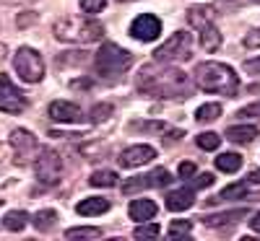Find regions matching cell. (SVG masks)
<instances>
[{"label":"cell","mask_w":260,"mask_h":241,"mask_svg":"<svg viewBox=\"0 0 260 241\" xmlns=\"http://www.w3.org/2000/svg\"><path fill=\"white\" fill-rule=\"evenodd\" d=\"M182 138V130H175V133H169V138H167V145H172L175 140H180Z\"/></svg>","instance_id":"obj_41"},{"label":"cell","mask_w":260,"mask_h":241,"mask_svg":"<svg viewBox=\"0 0 260 241\" xmlns=\"http://www.w3.org/2000/svg\"><path fill=\"white\" fill-rule=\"evenodd\" d=\"M245 45L247 47H257L260 45V31H250V36L245 39Z\"/></svg>","instance_id":"obj_37"},{"label":"cell","mask_w":260,"mask_h":241,"mask_svg":"<svg viewBox=\"0 0 260 241\" xmlns=\"http://www.w3.org/2000/svg\"><path fill=\"white\" fill-rule=\"evenodd\" d=\"M120 3H127V0H120Z\"/></svg>","instance_id":"obj_44"},{"label":"cell","mask_w":260,"mask_h":241,"mask_svg":"<svg viewBox=\"0 0 260 241\" xmlns=\"http://www.w3.org/2000/svg\"><path fill=\"white\" fill-rule=\"evenodd\" d=\"M237 117H257V119H260V101H255V104L240 109V114H237Z\"/></svg>","instance_id":"obj_35"},{"label":"cell","mask_w":260,"mask_h":241,"mask_svg":"<svg viewBox=\"0 0 260 241\" xmlns=\"http://www.w3.org/2000/svg\"><path fill=\"white\" fill-rule=\"evenodd\" d=\"M34 21H37V16H29V18H26V16H21V18H18V26H26V24H34Z\"/></svg>","instance_id":"obj_42"},{"label":"cell","mask_w":260,"mask_h":241,"mask_svg":"<svg viewBox=\"0 0 260 241\" xmlns=\"http://www.w3.org/2000/svg\"><path fill=\"white\" fill-rule=\"evenodd\" d=\"M190 228H192V223H190V221H172V226H169V236H172V238H177V236H187V233H190Z\"/></svg>","instance_id":"obj_31"},{"label":"cell","mask_w":260,"mask_h":241,"mask_svg":"<svg viewBox=\"0 0 260 241\" xmlns=\"http://www.w3.org/2000/svg\"><path fill=\"white\" fill-rule=\"evenodd\" d=\"M29 106V99L24 91L16 89V83L8 75H0V112L6 114H21Z\"/></svg>","instance_id":"obj_8"},{"label":"cell","mask_w":260,"mask_h":241,"mask_svg":"<svg viewBox=\"0 0 260 241\" xmlns=\"http://www.w3.org/2000/svg\"><path fill=\"white\" fill-rule=\"evenodd\" d=\"M245 68H247L250 73H260V57H257V60H247Z\"/></svg>","instance_id":"obj_38"},{"label":"cell","mask_w":260,"mask_h":241,"mask_svg":"<svg viewBox=\"0 0 260 241\" xmlns=\"http://www.w3.org/2000/svg\"><path fill=\"white\" fill-rule=\"evenodd\" d=\"M221 117V104H203L198 106V112H195V119L198 122H213Z\"/></svg>","instance_id":"obj_26"},{"label":"cell","mask_w":260,"mask_h":241,"mask_svg":"<svg viewBox=\"0 0 260 241\" xmlns=\"http://www.w3.org/2000/svg\"><path fill=\"white\" fill-rule=\"evenodd\" d=\"M133 65V52L122 50L115 42H104L99 47V52L94 55V70L104 78H112V75H122L130 70Z\"/></svg>","instance_id":"obj_4"},{"label":"cell","mask_w":260,"mask_h":241,"mask_svg":"<svg viewBox=\"0 0 260 241\" xmlns=\"http://www.w3.org/2000/svg\"><path fill=\"white\" fill-rule=\"evenodd\" d=\"M195 143H198V148H203V150H216L221 145V138L216 133H201L198 138H195Z\"/></svg>","instance_id":"obj_29"},{"label":"cell","mask_w":260,"mask_h":241,"mask_svg":"<svg viewBox=\"0 0 260 241\" xmlns=\"http://www.w3.org/2000/svg\"><path fill=\"white\" fill-rule=\"evenodd\" d=\"M156 158V150L151 148V145H130V148H125L122 153H120V166H125V169H138V166H143V164H148V161H154Z\"/></svg>","instance_id":"obj_12"},{"label":"cell","mask_w":260,"mask_h":241,"mask_svg":"<svg viewBox=\"0 0 260 241\" xmlns=\"http://www.w3.org/2000/svg\"><path fill=\"white\" fill-rule=\"evenodd\" d=\"M3 3H31V0H3Z\"/></svg>","instance_id":"obj_43"},{"label":"cell","mask_w":260,"mask_h":241,"mask_svg":"<svg viewBox=\"0 0 260 241\" xmlns=\"http://www.w3.org/2000/svg\"><path fill=\"white\" fill-rule=\"evenodd\" d=\"M161 34V18L154 13H141L133 24H130V36L138 42H154Z\"/></svg>","instance_id":"obj_10"},{"label":"cell","mask_w":260,"mask_h":241,"mask_svg":"<svg viewBox=\"0 0 260 241\" xmlns=\"http://www.w3.org/2000/svg\"><path fill=\"white\" fill-rule=\"evenodd\" d=\"M245 194H247V184L240 182V184H229V187H224L221 194H219V197H213V200H208V203H219V200H240V197H245Z\"/></svg>","instance_id":"obj_24"},{"label":"cell","mask_w":260,"mask_h":241,"mask_svg":"<svg viewBox=\"0 0 260 241\" xmlns=\"http://www.w3.org/2000/svg\"><path fill=\"white\" fill-rule=\"evenodd\" d=\"M177 174H180V179H190V177H195V164H192V161H182L180 169H177Z\"/></svg>","instance_id":"obj_34"},{"label":"cell","mask_w":260,"mask_h":241,"mask_svg":"<svg viewBox=\"0 0 260 241\" xmlns=\"http://www.w3.org/2000/svg\"><path fill=\"white\" fill-rule=\"evenodd\" d=\"M190 50H192V36H190L187 31H175V34H172L164 45L154 52V60H156V62H164V65H169V62H182V60L190 57Z\"/></svg>","instance_id":"obj_7"},{"label":"cell","mask_w":260,"mask_h":241,"mask_svg":"<svg viewBox=\"0 0 260 241\" xmlns=\"http://www.w3.org/2000/svg\"><path fill=\"white\" fill-rule=\"evenodd\" d=\"M257 138V127L255 125H234L226 130V140L232 143H240V145H247Z\"/></svg>","instance_id":"obj_19"},{"label":"cell","mask_w":260,"mask_h":241,"mask_svg":"<svg viewBox=\"0 0 260 241\" xmlns=\"http://www.w3.org/2000/svg\"><path fill=\"white\" fill-rule=\"evenodd\" d=\"M192 203H195V192L190 187H182V189H175L167 194V210H172V213H182V210L192 208Z\"/></svg>","instance_id":"obj_14"},{"label":"cell","mask_w":260,"mask_h":241,"mask_svg":"<svg viewBox=\"0 0 260 241\" xmlns=\"http://www.w3.org/2000/svg\"><path fill=\"white\" fill-rule=\"evenodd\" d=\"M26 223H29V215H26L24 210H11V213H6V218H3V228H6V231H24Z\"/></svg>","instance_id":"obj_22"},{"label":"cell","mask_w":260,"mask_h":241,"mask_svg":"<svg viewBox=\"0 0 260 241\" xmlns=\"http://www.w3.org/2000/svg\"><path fill=\"white\" fill-rule=\"evenodd\" d=\"M138 91L141 94H148V96H159V99H187L190 96V89L192 83L190 78L177 70V68H154V65H146L138 73Z\"/></svg>","instance_id":"obj_1"},{"label":"cell","mask_w":260,"mask_h":241,"mask_svg":"<svg viewBox=\"0 0 260 241\" xmlns=\"http://www.w3.org/2000/svg\"><path fill=\"white\" fill-rule=\"evenodd\" d=\"M52 31L60 42H71V45H91L104 36V26L94 18H60L55 21Z\"/></svg>","instance_id":"obj_3"},{"label":"cell","mask_w":260,"mask_h":241,"mask_svg":"<svg viewBox=\"0 0 260 241\" xmlns=\"http://www.w3.org/2000/svg\"><path fill=\"white\" fill-rule=\"evenodd\" d=\"M99 236H102V228H96V226H78V228L65 231V238H71V241H76V238H99Z\"/></svg>","instance_id":"obj_25"},{"label":"cell","mask_w":260,"mask_h":241,"mask_svg":"<svg viewBox=\"0 0 260 241\" xmlns=\"http://www.w3.org/2000/svg\"><path fill=\"white\" fill-rule=\"evenodd\" d=\"M187 21L198 29V31H203V29H208V26H213V11L208 8V6H192L190 11H187Z\"/></svg>","instance_id":"obj_18"},{"label":"cell","mask_w":260,"mask_h":241,"mask_svg":"<svg viewBox=\"0 0 260 241\" xmlns=\"http://www.w3.org/2000/svg\"><path fill=\"white\" fill-rule=\"evenodd\" d=\"M213 184V174H198V177H192V187L195 189H206Z\"/></svg>","instance_id":"obj_33"},{"label":"cell","mask_w":260,"mask_h":241,"mask_svg":"<svg viewBox=\"0 0 260 241\" xmlns=\"http://www.w3.org/2000/svg\"><path fill=\"white\" fill-rule=\"evenodd\" d=\"M8 143H11L16 164H29L34 158V153L39 150V143H37L34 133H29V130H24V127H16L11 133V138H8Z\"/></svg>","instance_id":"obj_9"},{"label":"cell","mask_w":260,"mask_h":241,"mask_svg":"<svg viewBox=\"0 0 260 241\" xmlns=\"http://www.w3.org/2000/svg\"><path fill=\"white\" fill-rule=\"evenodd\" d=\"M198 34H201V47L206 52H216L221 47V34H219V29H216V24L203 29V31H198Z\"/></svg>","instance_id":"obj_21"},{"label":"cell","mask_w":260,"mask_h":241,"mask_svg":"<svg viewBox=\"0 0 260 241\" xmlns=\"http://www.w3.org/2000/svg\"><path fill=\"white\" fill-rule=\"evenodd\" d=\"M34 174L45 187H55L62 179V158L60 153L52 148H39L37 158H34Z\"/></svg>","instance_id":"obj_5"},{"label":"cell","mask_w":260,"mask_h":241,"mask_svg":"<svg viewBox=\"0 0 260 241\" xmlns=\"http://www.w3.org/2000/svg\"><path fill=\"white\" fill-rule=\"evenodd\" d=\"M133 130H151V133H154V130H164V125L161 122H146V125H130Z\"/></svg>","instance_id":"obj_36"},{"label":"cell","mask_w":260,"mask_h":241,"mask_svg":"<svg viewBox=\"0 0 260 241\" xmlns=\"http://www.w3.org/2000/svg\"><path fill=\"white\" fill-rule=\"evenodd\" d=\"M55 221H57V213L55 210H39V213H34V218H31V223H34V228L37 231H50L52 226H55Z\"/></svg>","instance_id":"obj_23"},{"label":"cell","mask_w":260,"mask_h":241,"mask_svg":"<svg viewBox=\"0 0 260 241\" xmlns=\"http://www.w3.org/2000/svg\"><path fill=\"white\" fill-rule=\"evenodd\" d=\"M89 182L94 187H115L117 184V174L115 171H94Z\"/></svg>","instance_id":"obj_27"},{"label":"cell","mask_w":260,"mask_h":241,"mask_svg":"<svg viewBox=\"0 0 260 241\" xmlns=\"http://www.w3.org/2000/svg\"><path fill=\"white\" fill-rule=\"evenodd\" d=\"M159 236V226L156 223H141L138 228H136V238H156Z\"/></svg>","instance_id":"obj_30"},{"label":"cell","mask_w":260,"mask_h":241,"mask_svg":"<svg viewBox=\"0 0 260 241\" xmlns=\"http://www.w3.org/2000/svg\"><path fill=\"white\" fill-rule=\"evenodd\" d=\"M195 86L208 94H219V96H234L240 91V78L237 73L229 68L224 62H201L198 68H195Z\"/></svg>","instance_id":"obj_2"},{"label":"cell","mask_w":260,"mask_h":241,"mask_svg":"<svg viewBox=\"0 0 260 241\" xmlns=\"http://www.w3.org/2000/svg\"><path fill=\"white\" fill-rule=\"evenodd\" d=\"M156 203L154 200H133L130 203V208H127V213H130V218H133V221H138V223H146V221H151V218L156 215Z\"/></svg>","instance_id":"obj_15"},{"label":"cell","mask_w":260,"mask_h":241,"mask_svg":"<svg viewBox=\"0 0 260 241\" xmlns=\"http://www.w3.org/2000/svg\"><path fill=\"white\" fill-rule=\"evenodd\" d=\"M250 228H252L255 233H260V213H255V215H252V221H250Z\"/></svg>","instance_id":"obj_40"},{"label":"cell","mask_w":260,"mask_h":241,"mask_svg":"<svg viewBox=\"0 0 260 241\" xmlns=\"http://www.w3.org/2000/svg\"><path fill=\"white\" fill-rule=\"evenodd\" d=\"M252 3H260V0H252Z\"/></svg>","instance_id":"obj_45"},{"label":"cell","mask_w":260,"mask_h":241,"mask_svg":"<svg viewBox=\"0 0 260 241\" xmlns=\"http://www.w3.org/2000/svg\"><path fill=\"white\" fill-rule=\"evenodd\" d=\"M107 6V0H81V11L83 13H102Z\"/></svg>","instance_id":"obj_32"},{"label":"cell","mask_w":260,"mask_h":241,"mask_svg":"<svg viewBox=\"0 0 260 241\" xmlns=\"http://www.w3.org/2000/svg\"><path fill=\"white\" fill-rule=\"evenodd\" d=\"M247 182H250V184H260V169H255V171L247 174Z\"/></svg>","instance_id":"obj_39"},{"label":"cell","mask_w":260,"mask_h":241,"mask_svg":"<svg viewBox=\"0 0 260 241\" xmlns=\"http://www.w3.org/2000/svg\"><path fill=\"white\" fill-rule=\"evenodd\" d=\"M247 215V208H237V210H229V213H219V215H206L203 223L208 228H219V226H229V223H237L240 218Z\"/></svg>","instance_id":"obj_17"},{"label":"cell","mask_w":260,"mask_h":241,"mask_svg":"<svg viewBox=\"0 0 260 241\" xmlns=\"http://www.w3.org/2000/svg\"><path fill=\"white\" fill-rule=\"evenodd\" d=\"M78 215H104L107 210H110V200L107 197H86V200L78 203Z\"/></svg>","instance_id":"obj_16"},{"label":"cell","mask_w":260,"mask_h":241,"mask_svg":"<svg viewBox=\"0 0 260 241\" xmlns=\"http://www.w3.org/2000/svg\"><path fill=\"white\" fill-rule=\"evenodd\" d=\"M216 169L224 171V174H234L242 169V156L240 153H221L219 158H216Z\"/></svg>","instance_id":"obj_20"},{"label":"cell","mask_w":260,"mask_h":241,"mask_svg":"<svg viewBox=\"0 0 260 241\" xmlns=\"http://www.w3.org/2000/svg\"><path fill=\"white\" fill-rule=\"evenodd\" d=\"M169 182H172V174L167 169H154V171L143 174V177H133L130 182H125L122 192L130 194V192H138V189H146V187H167Z\"/></svg>","instance_id":"obj_11"},{"label":"cell","mask_w":260,"mask_h":241,"mask_svg":"<svg viewBox=\"0 0 260 241\" xmlns=\"http://www.w3.org/2000/svg\"><path fill=\"white\" fill-rule=\"evenodd\" d=\"M13 70L18 73L21 81L26 83H39L45 78V60L42 55L31 47H21L16 55H13Z\"/></svg>","instance_id":"obj_6"},{"label":"cell","mask_w":260,"mask_h":241,"mask_svg":"<svg viewBox=\"0 0 260 241\" xmlns=\"http://www.w3.org/2000/svg\"><path fill=\"white\" fill-rule=\"evenodd\" d=\"M112 104H96V106H91V112H89V119L94 122V125H99V122H104V119H110L112 117Z\"/></svg>","instance_id":"obj_28"},{"label":"cell","mask_w":260,"mask_h":241,"mask_svg":"<svg viewBox=\"0 0 260 241\" xmlns=\"http://www.w3.org/2000/svg\"><path fill=\"white\" fill-rule=\"evenodd\" d=\"M0 203H3V200H0Z\"/></svg>","instance_id":"obj_46"},{"label":"cell","mask_w":260,"mask_h":241,"mask_svg":"<svg viewBox=\"0 0 260 241\" xmlns=\"http://www.w3.org/2000/svg\"><path fill=\"white\" fill-rule=\"evenodd\" d=\"M47 114L55 122H60V125H76V122L83 119V112L71 101H52L50 109H47Z\"/></svg>","instance_id":"obj_13"}]
</instances>
